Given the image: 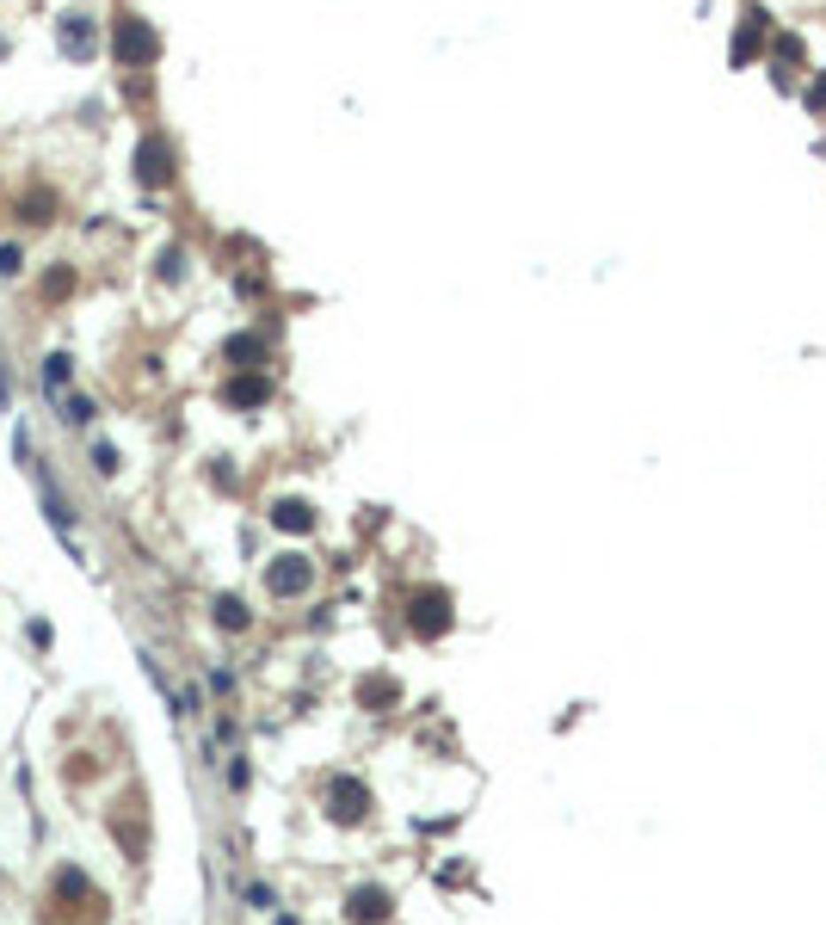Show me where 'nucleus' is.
I'll use <instances>...</instances> for the list:
<instances>
[{
    "label": "nucleus",
    "instance_id": "nucleus-4",
    "mask_svg": "<svg viewBox=\"0 0 826 925\" xmlns=\"http://www.w3.org/2000/svg\"><path fill=\"white\" fill-rule=\"evenodd\" d=\"M413 623H419V636H444V623H450L444 592H419V599H413Z\"/></svg>",
    "mask_w": 826,
    "mask_h": 925
},
{
    "label": "nucleus",
    "instance_id": "nucleus-10",
    "mask_svg": "<svg viewBox=\"0 0 826 925\" xmlns=\"http://www.w3.org/2000/svg\"><path fill=\"white\" fill-rule=\"evenodd\" d=\"M19 265H25V254H19V247H12V241H6V247H0V278H12V271H19Z\"/></svg>",
    "mask_w": 826,
    "mask_h": 925
},
{
    "label": "nucleus",
    "instance_id": "nucleus-11",
    "mask_svg": "<svg viewBox=\"0 0 826 925\" xmlns=\"http://www.w3.org/2000/svg\"><path fill=\"white\" fill-rule=\"evenodd\" d=\"M260 396H266V383H235V389H229V401H241V407L260 401Z\"/></svg>",
    "mask_w": 826,
    "mask_h": 925
},
{
    "label": "nucleus",
    "instance_id": "nucleus-3",
    "mask_svg": "<svg viewBox=\"0 0 826 925\" xmlns=\"http://www.w3.org/2000/svg\"><path fill=\"white\" fill-rule=\"evenodd\" d=\"M346 920H352V925L389 920V895H383V889H352V901H346Z\"/></svg>",
    "mask_w": 826,
    "mask_h": 925
},
{
    "label": "nucleus",
    "instance_id": "nucleus-5",
    "mask_svg": "<svg viewBox=\"0 0 826 925\" xmlns=\"http://www.w3.org/2000/svg\"><path fill=\"white\" fill-rule=\"evenodd\" d=\"M210 611H216V623H222V630H247V605H241L235 592H222Z\"/></svg>",
    "mask_w": 826,
    "mask_h": 925
},
{
    "label": "nucleus",
    "instance_id": "nucleus-8",
    "mask_svg": "<svg viewBox=\"0 0 826 925\" xmlns=\"http://www.w3.org/2000/svg\"><path fill=\"white\" fill-rule=\"evenodd\" d=\"M160 161H173V154H160V142H148L142 148V179H167L173 167H160Z\"/></svg>",
    "mask_w": 826,
    "mask_h": 925
},
{
    "label": "nucleus",
    "instance_id": "nucleus-1",
    "mask_svg": "<svg viewBox=\"0 0 826 925\" xmlns=\"http://www.w3.org/2000/svg\"><path fill=\"white\" fill-rule=\"evenodd\" d=\"M308 580H315V568H308L302 555H277L272 568H266V586H272L277 599H296V592H308Z\"/></svg>",
    "mask_w": 826,
    "mask_h": 925
},
{
    "label": "nucleus",
    "instance_id": "nucleus-6",
    "mask_svg": "<svg viewBox=\"0 0 826 925\" xmlns=\"http://www.w3.org/2000/svg\"><path fill=\"white\" fill-rule=\"evenodd\" d=\"M62 383H68V358L56 352V358H43V396L56 401V396H62Z\"/></svg>",
    "mask_w": 826,
    "mask_h": 925
},
{
    "label": "nucleus",
    "instance_id": "nucleus-13",
    "mask_svg": "<svg viewBox=\"0 0 826 925\" xmlns=\"http://www.w3.org/2000/svg\"><path fill=\"white\" fill-rule=\"evenodd\" d=\"M808 106H814V112L826 106V81H814V87H808Z\"/></svg>",
    "mask_w": 826,
    "mask_h": 925
},
{
    "label": "nucleus",
    "instance_id": "nucleus-9",
    "mask_svg": "<svg viewBox=\"0 0 826 925\" xmlns=\"http://www.w3.org/2000/svg\"><path fill=\"white\" fill-rule=\"evenodd\" d=\"M62 419H74V426H87V419H93V401H87V396L62 401Z\"/></svg>",
    "mask_w": 826,
    "mask_h": 925
},
{
    "label": "nucleus",
    "instance_id": "nucleus-2",
    "mask_svg": "<svg viewBox=\"0 0 826 925\" xmlns=\"http://www.w3.org/2000/svg\"><path fill=\"white\" fill-rule=\"evenodd\" d=\"M327 802H333V820H358V814L370 808V790H364L358 778H333V784H327Z\"/></svg>",
    "mask_w": 826,
    "mask_h": 925
},
{
    "label": "nucleus",
    "instance_id": "nucleus-12",
    "mask_svg": "<svg viewBox=\"0 0 826 925\" xmlns=\"http://www.w3.org/2000/svg\"><path fill=\"white\" fill-rule=\"evenodd\" d=\"M93 463H99V475H112V469H118V451H112V444H99V451H93Z\"/></svg>",
    "mask_w": 826,
    "mask_h": 925
},
{
    "label": "nucleus",
    "instance_id": "nucleus-7",
    "mask_svg": "<svg viewBox=\"0 0 826 925\" xmlns=\"http://www.w3.org/2000/svg\"><path fill=\"white\" fill-rule=\"evenodd\" d=\"M277 525H284V530H308L315 519H308V506H302V500H284V506H277Z\"/></svg>",
    "mask_w": 826,
    "mask_h": 925
}]
</instances>
